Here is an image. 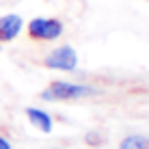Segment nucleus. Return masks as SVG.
Instances as JSON below:
<instances>
[{
  "label": "nucleus",
  "instance_id": "39448f33",
  "mask_svg": "<svg viewBox=\"0 0 149 149\" xmlns=\"http://www.w3.org/2000/svg\"><path fill=\"white\" fill-rule=\"evenodd\" d=\"M26 117L39 132H43V134H50V132H52V117H50L45 110L35 108V106H28L26 108Z\"/></svg>",
  "mask_w": 149,
  "mask_h": 149
},
{
  "label": "nucleus",
  "instance_id": "f03ea898",
  "mask_svg": "<svg viewBox=\"0 0 149 149\" xmlns=\"http://www.w3.org/2000/svg\"><path fill=\"white\" fill-rule=\"evenodd\" d=\"M63 22L56 17H33L26 26V33L33 41H54L63 35Z\"/></svg>",
  "mask_w": 149,
  "mask_h": 149
},
{
  "label": "nucleus",
  "instance_id": "6e6552de",
  "mask_svg": "<svg viewBox=\"0 0 149 149\" xmlns=\"http://www.w3.org/2000/svg\"><path fill=\"white\" fill-rule=\"evenodd\" d=\"M0 149H13V147H11V143H9V138L0 136Z\"/></svg>",
  "mask_w": 149,
  "mask_h": 149
},
{
  "label": "nucleus",
  "instance_id": "7ed1b4c3",
  "mask_svg": "<svg viewBox=\"0 0 149 149\" xmlns=\"http://www.w3.org/2000/svg\"><path fill=\"white\" fill-rule=\"evenodd\" d=\"M43 67L54 71H76L78 69V52L71 45H58L43 56Z\"/></svg>",
  "mask_w": 149,
  "mask_h": 149
},
{
  "label": "nucleus",
  "instance_id": "20e7f679",
  "mask_svg": "<svg viewBox=\"0 0 149 149\" xmlns=\"http://www.w3.org/2000/svg\"><path fill=\"white\" fill-rule=\"evenodd\" d=\"M24 28V19L17 13H7L0 17V43H11Z\"/></svg>",
  "mask_w": 149,
  "mask_h": 149
},
{
  "label": "nucleus",
  "instance_id": "f257e3e1",
  "mask_svg": "<svg viewBox=\"0 0 149 149\" xmlns=\"http://www.w3.org/2000/svg\"><path fill=\"white\" fill-rule=\"evenodd\" d=\"M97 95V89L91 84H78L69 80H54L39 93L43 102H71V100H84V97Z\"/></svg>",
  "mask_w": 149,
  "mask_h": 149
},
{
  "label": "nucleus",
  "instance_id": "423d86ee",
  "mask_svg": "<svg viewBox=\"0 0 149 149\" xmlns=\"http://www.w3.org/2000/svg\"><path fill=\"white\" fill-rule=\"evenodd\" d=\"M119 149H149V138L143 134H130L119 143Z\"/></svg>",
  "mask_w": 149,
  "mask_h": 149
},
{
  "label": "nucleus",
  "instance_id": "0eeeda50",
  "mask_svg": "<svg viewBox=\"0 0 149 149\" xmlns=\"http://www.w3.org/2000/svg\"><path fill=\"white\" fill-rule=\"evenodd\" d=\"M102 141H104V138H102V134H100V132H95V130L86 134V143H89V145H93V147L102 145Z\"/></svg>",
  "mask_w": 149,
  "mask_h": 149
},
{
  "label": "nucleus",
  "instance_id": "9d476101",
  "mask_svg": "<svg viewBox=\"0 0 149 149\" xmlns=\"http://www.w3.org/2000/svg\"><path fill=\"white\" fill-rule=\"evenodd\" d=\"M0 50H2V43H0Z\"/></svg>",
  "mask_w": 149,
  "mask_h": 149
},
{
  "label": "nucleus",
  "instance_id": "1a4fd4ad",
  "mask_svg": "<svg viewBox=\"0 0 149 149\" xmlns=\"http://www.w3.org/2000/svg\"><path fill=\"white\" fill-rule=\"evenodd\" d=\"M52 149H61V147H52Z\"/></svg>",
  "mask_w": 149,
  "mask_h": 149
}]
</instances>
